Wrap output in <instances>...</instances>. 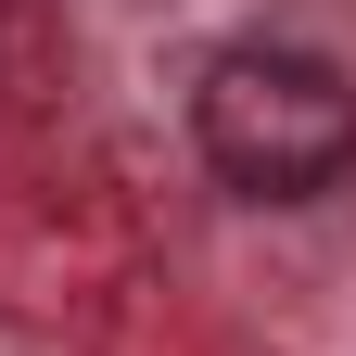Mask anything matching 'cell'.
I'll use <instances>...</instances> for the list:
<instances>
[{"instance_id":"1","label":"cell","mask_w":356,"mask_h":356,"mask_svg":"<svg viewBox=\"0 0 356 356\" xmlns=\"http://www.w3.org/2000/svg\"><path fill=\"white\" fill-rule=\"evenodd\" d=\"M191 140L254 204H318L356 165V89H343V64L293 51V38H242V51H216L204 89H191Z\"/></svg>"}]
</instances>
